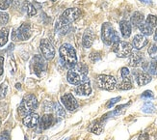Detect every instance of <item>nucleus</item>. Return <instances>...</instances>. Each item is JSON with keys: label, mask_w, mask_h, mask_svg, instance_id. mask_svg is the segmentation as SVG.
<instances>
[{"label": "nucleus", "mask_w": 157, "mask_h": 140, "mask_svg": "<svg viewBox=\"0 0 157 140\" xmlns=\"http://www.w3.org/2000/svg\"><path fill=\"white\" fill-rule=\"evenodd\" d=\"M88 67L84 64H76L67 73V81L73 85H79L87 80Z\"/></svg>", "instance_id": "f257e3e1"}, {"label": "nucleus", "mask_w": 157, "mask_h": 140, "mask_svg": "<svg viewBox=\"0 0 157 140\" xmlns=\"http://www.w3.org/2000/svg\"><path fill=\"white\" fill-rule=\"evenodd\" d=\"M61 60L63 61L64 64L69 67L72 68L77 64V56L76 51L73 48V46L70 44H64L59 50Z\"/></svg>", "instance_id": "f03ea898"}, {"label": "nucleus", "mask_w": 157, "mask_h": 140, "mask_svg": "<svg viewBox=\"0 0 157 140\" xmlns=\"http://www.w3.org/2000/svg\"><path fill=\"white\" fill-rule=\"evenodd\" d=\"M101 38L103 43L106 46H111L115 43L120 41V37L118 33L116 32L114 27L111 23L105 22L102 24V29H101Z\"/></svg>", "instance_id": "7ed1b4c3"}, {"label": "nucleus", "mask_w": 157, "mask_h": 140, "mask_svg": "<svg viewBox=\"0 0 157 140\" xmlns=\"http://www.w3.org/2000/svg\"><path fill=\"white\" fill-rule=\"evenodd\" d=\"M38 107L37 98L34 95H27L23 98V100L18 107L19 114L25 117L26 115L33 113V111Z\"/></svg>", "instance_id": "20e7f679"}, {"label": "nucleus", "mask_w": 157, "mask_h": 140, "mask_svg": "<svg viewBox=\"0 0 157 140\" xmlns=\"http://www.w3.org/2000/svg\"><path fill=\"white\" fill-rule=\"evenodd\" d=\"M112 50L116 53L118 57L124 58V57H129L130 54L133 51V46L127 43V42H117L113 45Z\"/></svg>", "instance_id": "39448f33"}, {"label": "nucleus", "mask_w": 157, "mask_h": 140, "mask_svg": "<svg viewBox=\"0 0 157 140\" xmlns=\"http://www.w3.org/2000/svg\"><path fill=\"white\" fill-rule=\"evenodd\" d=\"M31 36V28L28 23H23L12 34V39L15 41H26Z\"/></svg>", "instance_id": "423d86ee"}, {"label": "nucleus", "mask_w": 157, "mask_h": 140, "mask_svg": "<svg viewBox=\"0 0 157 140\" xmlns=\"http://www.w3.org/2000/svg\"><path fill=\"white\" fill-rule=\"evenodd\" d=\"M82 15V12L80 9L78 8H70L67 9L63 15L61 16V18H59L61 22H63L67 24H70L73 22H75L76 19H78L80 18V16Z\"/></svg>", "instance_id": "0eeeda50"}, {"label": "nucleus", "mask_w": 157, "mask_h": 140, "mask_svg": "<svg viewBox=\"0 0 157 140\" xmlns=\"http://www.w3.org/2000/svg\"><path fill=\"white\" fill-rule=\"evenodd\" d=\"M97 83L98 85L104 90H113L116 85H117V80L112 75H105V74H101L98 75V78H97Z\"/></svg>", "instance_id": "6e6552de"}, {"label": "nucleus", "mask_w": 157, "mask_h": 140, "mask_svg": "<svg viewBox=\"0 0 157 140\" xmlns=\"http://www.w3.org/2000/svg\"><path fill=\"white\" fill-rule=\"evenodd\" d=\"M40 50L43 56L47 60H51L55 56V48L53 47L52 44L47 39H44L40 41Z\"/></svg>", "instance_id": "1a4fd4ad"}, {"label": "nucleus", "mask_w": 157, "mask_h": 140, "mask_svg": "<svg viewBox=\"0 0 157 140\" xmlns=\"http://www.w3.org/2000/svg\"><path fill=\"white\" fill-rule=\"evenodd\" d=\"M44 58V56L36 55L32 60V67L34 70V73L39 76L43 72H44L46 69V64Z\"/></svg>", "instance_id": "9d476101"}, {"label": "nucleus", "mask_w": 157, "mask_h": 140, "mask_svg": "<svg viewBox=\"0 0 157 140\" xmlns=\"http://www.w3.org/2000/svg\"><path fill=\"white\" fill-rule=\"evenodd\" d=\"M61 102L64 104V106L70 111H73L78 107V102L71 94H65L64 96H62Z\"/></svg>", "instance_id": "9b49d317"}, {"label": "nucleus", "mask_w": 157, "mask_h": 140, "mask_svg": "<svg viewBox=\"0 0 157 140\" xmlns=\"http://www.w3.org/2000/svg\"><path fill=\"white\" fill-rule=\"evenodd\" d=\"M133 74L135 75L136 81H137V84L139 86L146 85V84H147L151 81V76L147 73L139 71V70H136V71H134Z\"/></svg>", "instance_id": "f8f14e48"}, {"label": "nucleus", "mask_w": 157, "mask_h": 140, "mask_svg": "<svg viewBox=\"0 0 157 140\" xmlns=\"http://www.w3.org/2000/svg\"><path fill=\"white\" fill-rule=\"evenodd\" d=\"M39 122H40V117L36 113L28 114L23 118V125L29 129L35 128L36 126L39 124Z\"/></svg>", "instance_id": "ddd939ff"}, {"label": "nucleus", "mask_w": 157, "mask_h": 140, "mask_svg": "<svg viewBox=\"0 0 157 140\" xmlns=\"http://www.w3.org/2000/svg\"><path fill=\"white\" fill-rule=\"evenodd\" d=\"M56 122V119L52 114H45L40 120V127L42 130H47Z\"/></svg>", "instance_id": "4468645a"}, {"label": "nucleus", "mask_w": 157, "mask_h": 140, "mask_svg": "<svg viewBox=\"0 0 157 140\" xmlns=\"http://www.w3.org/2000/svg\"><path fill=\"white\" fill-rule=\"evenodd\" d=\"M147 43H148L147 39L145 37V35H142V34H137L133 38V41H132L133 47H135L137 50H140L143 47H145L147 45Z\"/></svg>", "instance_id": "2eb2a0df"}, {"label": "nucleus", "mask_w": 157, "mask_h": 140, "mask_svg": "<svg viewBox=\"0 0 157 140\" xmlns=\"http://www.w3.org/2000/svg\"><path fill=\"white\" fill-rule=\"evenodd\" d=\"M94 40V33L93 32L92 29L88 28V29L84 32L83 38H82V44H83L84 47L89 48L91 47Z\"/></svg>", "instance_id": "dca6fc26"}, {"label": "nucleus", "mask_w": 157, "mask_h": 140, "mask_svg": "<svg viewBox=\"0 0 157 140\" xmlns=\"http://www.w3.org/2000/svg\"><path fill=\"white\" fill-rule=\"evenodd\" d=\"M144 62V56L139 51H132L129 56V65L131 67H138Z\"/></svg>", "instance_id": "f3484780"}, {"label": "nucleus", "mask_w": 157, "mask_h": 140, "mask_svg": "<svg viewBox=\"0 0 157 140\" xmlns=\"http://www.w3.org/2000/svg\"><path fill=\"white\" fill-rule=\"evenodd\" d=\"M120 28H121V33L122 35V37L125 38V39L130 37L131 30H132L130 22H126V20H121V22H120Z\"/></svg>", "instance_id": "a211bd4d"}, {"label": "nucleus", "mask_w": 157, "mask_h": 140, "mask_svg": "<svg viewBox=\"0 0 157 140\" xmlns=\"http://www.w3.org/2000/svg\"><path fill=\"white\" fill-rule=\"evenodd\" d=\"M76 92L79 95H83V96H89L92 93V88H91V83L89 81H85L83 83H81L78 85Z\"/></svg>", "instance_id": "6ab92c4d"}, {"label": "nucleus", "mask_w": 157, "mask_h": 140, "mask_svg": "<svg viewBox=\"0 0 157 140\" xmlns=\"http://www.w3.org/2000/svg\"><path fill=\"white\" fill-rule=\"evenodd\" d=\"M131 24L135 27H138L141 23L144 22V15L141 12H134L133 15L131 16Z\"/></svg>", "instance_id": "aec40b11"}, {"label": "nucleus", "mask_w": 157, "mask_h": 140, "mask_svg": "<svg viewBox=\"0 0 157 140\" xmlns=\"http://www.w3.org/2000/svg\"><path fill=\"white\" fill-rule=\"evenodd\" d=\"M138 28H139V30L143 33V35H145V36H149V35H151L153 33V29H154L152 26L147 24L146 22L141 23L138 26Z\"/></svg>", "instance_id": "412c9836"}, {"label": "nucleus", "mask_w": 157, "mask_h": 140, "mask_svg": "<svg viewBox=\"0 0 157 140\" xmlns=\"http://www.w3.org/2000/svg\"><path fill=\"white\" fill-rule=\"evenodd\" d=\"M132 88V81L131 79L128 78H121V83L118 85V89L119 90H129Z\"/></svg>", "instance_id": "4be33fe9"}, {"label": "nucleus", "mask_w": 157, "mask_h": 140, "mask_svg": "<svg viewBox=\"0 0 157 140\" xmlns=\"http://www.w3.org/2000/svg\"><path fill=\"white\" fill-rule=\"evenodd\" d=\"M146 71L151 75H157V59H153L151 62H148Z\"/></svg>", "instance_id": "5701e85b"}, {"label": "nucleus", "mask_w": 157, "mask_h": 140, "mask_svg": "<svg viewBox=\"0 0 157 140\" xmlns=\"http://www.w3.org/2000/svg\"><path fill=\"white\" fill-rule=\"evenodd\" d=\"M8 36H9V28L3 27L0 30V46H3L6 45L7 41H8Z\"/></svg>", "instance_id": "b1692460"}, {"label": "nucleus", "mask_w": 157, "mask_h": 140, "mask_svg": "<svg viewBox=\"0 0 157 140\" xmlns=\"http://www.w3.org/2000/svg\"><path fill=\"white\" fill-rule=\"evenodd\" d=\"M24 7H25V10L27 15L32 17V16H35L37 14V10H36V7L34 6L33 3H29V2H25L24 3Z\"/></svg>", "instance_id": "393cba45"}, {"label": "nucleus", "mask_w": 157, "mask_h": 140, "mask_svg": "<svg viewBox=\"0 0 157 140\" xmlns=\"http://www.w3.org/2000/svg\"><path fill=\"white\" fill-rule=\"evenodd\" d=\"M147 52L152 59H157V42H154L149 46Z\"/></svg>", "instance_id": "a878e982"}, {"label": "nucleus", "mask_w": 157, "mask_h": 140, "mask_svg": "<svg viewBox=\"0 0 157 140\" xmlns=\"http://www.w3.org/2000/svg\"><path fill=\"white\" fill-rule=\"evenodd\" d=\"M102 130H103V125H102L101 122H97L95 124H94L91 128V131L95 134H100Z\"/></svg>", "instance_id": "bb28decb"}, {"label": "nucleus", "mask_w": 157, "mask_h": 140, "mask_svg": "<svg viewBox=\"0 0 157 140\" xmlns=\"http://www.w3.org/2000/svg\"><path fill=\"white\" fill-rule=\"evenodd\" d=\"M154 106L152 104L151 102H145V104L142 107V110L143 112H145V113H152V112H154Z\"/></svg>", "instance_id": "cd10ccee"}, {"label": "nucleus", "mask_w": 157, "mask_h": 140, "mask_svg": "<svg viewBox=\"0 0 157 140\" xmlns=\"http://www.w3.org/2000/svg\"><path fill=\"white\" fill-rule=\"evenodd\" d=\"M146 22L154 28L157 25V17L154 15H148L147 19H146Z\"/></svg>", "instance_id": "c85d7f7f"}, {"label": "nucleus", "mask_w": 157, "mask_h": 140, "mask_svg": "<svg viewBox=\"0 0 157 140\" xmlns=\"http://www.w3.org/2000/svg\"><path fill=\"white\" fill-rule=\"evenodd\" d=\"M55 112H56L57 117H59V118H63L65 116V110L59 103L55 104Z\"/></svg>", "instance_id": "c756f323"}, {"label": "nucleus", "mask_w": 157, "mask_h": 140, "mask_svg": "<svg viewBox=\"0 0 157 140\" xmlns=\"http://www.w3.org/2000/svg\"><path fill=\"white\" fill-rule=\"evenodd\" d=\"M7 89H8V86H7V83H3L0 85V100L4 99L7 94Z\"/></svg>", "instance_id": "7c9ffc66"}, {"label": "nucleus", "mask_w": 157, "mask_h": 140, "mask_svg": "<svg viewBox=\"0 0 157 140\" xmlns=\"http://www.w3.org/2000/svg\"><path fill=\"white\" fill-rule=\"evenodd\" d=\"M9 20V15L7 13L0 12V24H6Z\"/></svg>", "instance_id": "2f4dec72"}, {"label": "nucleus", "mask_w": 157, "mask_h": 140, "mask_svg": "<svg viewBox=\"0 0 157 140\" xmlns=\"http://www.w3.org/2000/svg\"><path fill=\"white\" fill-rule=\"evenodd\" d=\"M10 0H0V10H7L10 7Z\"/></svg>", "instance_id": "473e14b6"}, {"label": "nucleus", "mask_w": 157, "mask_h": 140, "mask_svg": "<svg viewBox=\"0 0 157 140\" xmlns=\"http://www.w3.org/2000/svg\"><path fill=\"white\" fill-rule=\"evenodd\" d=\"M90 59L93 62H97L98 60L100 59V53L99 52H97V51H94L93 53L90 54Z\"/></svg>", "instance_id": "72a5a7b5"}, {"label": "nucleus", "mask_w": 157, "mask_h": 140, "mask_svg": "<svg viewBox=\"0 0 157 140\" xmlns=\"http://www.w3.org/2000/svg\"><path fill=\"white\" fill-rule=\"evenodd\" d=\"M129 74H130V72H129L128 68L124 67V68H122V69L121 70V78H128Z\"/></svg>", "instance_id": "f704fd0d"}, {"label": "nucleus", "mask_w": 157, "mask_h": 140, "mask_svg": "<svg viewBox=\"0 0 157 140\" xmlns=\"http://www.w3.org/2000/svg\"><path fill=\"white\" fill-rule=\"evenodd\" d=\"M141 97L143 98V99H151V98H153V93L151 92V91L147 90V91H145V92L142 94Z\"/></svg>", "instance_id": "c9c22d12"}, {"label": "nucleus", "mask_w": 157, "mask_h": 140, "mask_svg": "<svg viewBox=\"0 0 157 140\" xmlns=\"http://www.w3.org/2000/svg\"><path fill=\"white\" fill-rule=\"evenodd\" d=\"M10 139H11V136H10L9 131H4L3 134L0 135V140H10Z\"/></svg>", "instance_id": "e433bc0d"}, {"label": "nucleus", "mask_w": 157, "mask_h": 140, "mask_svg": "<svg viewBox=\"0 0 157 140\" xmlns=\"http://www.w3.org/2000/svg\"><path fill=\"white\" fill-rule=\"evenodd\" d=\"M121 100V97H117V98H115V99H112L110 102H109V103L107 104V107L108 108H110V107H112L113 106V104H115L117 102H119Z\"/></svg>", "instance_id": "4c0bfd02"}, {"label": "nucleus", "mask_w": 157, "mask_h": 140, "mask_svg": "<svg viewBox=\"0 0 157 140\" xmlns=\"http://www.w3.org/2000/svg\"><path fill=\"white\" fill-rule=\"evenodd\" d=\"M3 65H4V58L2 56H0V75H2L3 74Z\"/></svg>", "instance_id": "58836bf2"}, {"label": "nucleus", "mask_w": 157, "mask_h": 140, "mask_svg": "<svg viewBox=\"0 0 157 140\" xmlns=\"http://www.w3.org/2000/svg\"><path fill=\"white\" fill-rule=\"evenodd\" d=\"M139 140H148V135L147 134H143L139 137Z\"/></svg>", "instance_id": "ea45409f"}, {"label": "nucleus", "mask_w": 157, "mask_h": 140, "mask_svg": "<svg viewBox=\"0 0 157 140\" xmlns=\"http://www.w3.org/2000/svg\"><path fill=\"white\" fill-rule=\"evenodd\" d=\"M142 3H145V4H151V0H139Z\"/></svg>", "instance_id": "a19ab883"}, {"label": "nucleus", "mask_w": 157, "mask_h": 140, "mask_svg": "<svg viewBox=\"0 0 157 140\" xmlns=\"http://www.w3.org/2000/svg\"><path fill=\"white\" fill-rule=\"evenodd\" d=\"M153 39H154L155 42H157V28H156V30L154 32V37H153Z\"/></svg>", "instance_id": "79ce46f5"}, {"label": "nucleus", "mask_w": 157, "mask_h": 140, "mask_svg": "<svg viewBox=\"0 0 157 140\" xmlns=\"http://www.w3.org/2000/svg\"><path fill=\"white\" fill-rule=\"evenodd\" d=\"M0 127H1V120H0Z\"/></svg>", "instance_id": "37998d69"}, {"label": "nucleus", "mask_w": 157, "mask_h": 140, "mask_svg": "<svg viewBox=\"0 0 157 140\" xmlns=\"http://www.w3.org/2000/svg\"><path fill=\"white\" fill-rule=\"evenodd\" d=\"M51 1H56V0H51Z\"/></svg>", "instance_id": "c03bdc74"}, {"label": "nucleus", "mask_w": 157, "mask_h": 140, "mask_svg": "<svg viewBox=\"0 0 157 140\" xmlns=\"http://www.w3.org/2000/svg\"><path fill=\"white\" fill-rule=\"evenodd\" d=\"M66 140H67V139H66Z\"/></svg>", "instance_id": "a18cd8bd"}]
</instances>
